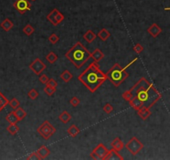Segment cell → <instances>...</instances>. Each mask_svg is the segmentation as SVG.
<instances>
[{
	"label": "cell",
	"instance_id": "obj_42",
	"mask_svg": "<svg viewBox=\"0 0 170 160\" xmlns=\"http://www.w3.org/2000/svg\"><path fill=\"white\" fill-rule=\"evenodd\" d=\"M32 1H35V0H32Z\"/></svg>",
	"mask_w": 170,
	"mask_h": 160
},
{
	"label": "cell",
	"instance_id": "obj_10",
	"mask_svg": "<svg viewBox=\"0 0 170 160\" xmlns=\"http://www.w3.org/2000/svg\"><path fill=\"white\" fill-rule=\"evenodd\" d=\"M162 28L158 25L157 24H152L151 26H149V28H148L147 32L150 34V36H152L153 38H157L161 33H162Z\"/></svg>",
	"mask_w": 170,
	"mask_h": 160
},
{
	"label": "cell",
	"instance_id": "obj_8",
	"mask_svg": "<svg viewBox=\"0 0 170 160\" xmlns=\"http://www.w3.org/2000/svg\"><path fill=\"white\" fill-rule=\"evenodd\" d=\"M29 68L36 75H39L46 69V66L40 58H38L34 61H32V63L29 65Z\"/></svg>",
	"mask_w": 170,
	"mask_h": 160
},
{
	"label": "cell",
	"instance_id": "obj_17",
	"mask_svg": "<svg viewBox=\"0 0 170 160\" xmlns=\"http://www.w3.org/2000/svg\"><path fill=\"white\" fill-rule=\"evenodd\" d=\"M37 152H38V154L39 155V157H40L41 159H44L47 158L50 155V153H51L50 150L46 148L45 145L41 146L37 150Z\"/></svg>",
	"mask_w": 170,
	"mask_h": 160
},
{
	"label": "cell",
	"instance_id": "obj_2",
	"mask_svg": "<svg viewBox=\"0 0 170 160\" xmlns=\"http://www.w3.org/2000/svg\"><path fill=\"white\" fill-rule=\"evenodd\" d=\"M106 79V73L101 71L96 62L91 63L78 76V80L91 93H95Z\"/></svg>",
	"mask_w": 170,
	"mask_h": 160
},
{
	"label": "cell",
	"instance_id": "obj_39",
	"mask_svg": "<svg viewBox=\"0 0 170 160\" xmlns=\"http://www.w3.org/2000/svg\"><path fill=\"white\" fill-rule=\"evenodd\" d=\"M47 85H49V86H52V87H54V88H56L57 87V82L54 79H49L48 80V82H47V83H46Z\"/></svg>",
	"mask_w": 170,
	"mask_h": 160
},
{
	"label": "cell",
	"instance_id": "obj_26",
	"mask_svg": "<svg viewBox=\"0 0 170 160\" xmlns=\"http://www.w3.org/2000/svg\"><path fill=\"white\" fill-rule=\"evenodd\" d=\"M16 116L17 117V119L19 120H22L25 117H26V115H27V113L25 112L24 110H23L22 108H17V110H16L15 112Z\"/></svg>",
	"mask_w": 170,
	"mask_h": 160
},
{
	"label": "cell",
	"instance_id": "obj_9",
	"mask_svg": "<svg viewBox=\"0 0 170 160\" xmlns=\"http://www.w3.org/2000/svg\"><path fill=\"white\" fill-rule=\"evenodd\" d=\"M14 7L20 14H23L31 9V3L28 0H17L14 3Z\"/></svg>",
	"mask_w": 170,
	"mask_h": 160
},
{
	"label": "cell",
	"instance_id": "obj_15",
	"mask_svg": "<svg viewBox=\"0 0 170 160\" xmlns=\"http://www.w3.org/2000/svg\"><path fill=\"white\" fill-rule=\"evenodd\" d=\"M104 57H105V54H103V52L100 48H95L91 53V58H93L94 62H96V63H99L100 61H101V59L104 58Z\"/></svg>",
	"mask_w": 170,
	"mask_h": 160
},
{
	"label": "cell",
	"instance_id": "obj_22",
	"mask_svg": "<svg viewBox=\"0 0 170 160\" xmlns=\"http://www.w3.org/2000/svg\"><path fill=\"white\" fill-rule=\"evenodd\" d=\"M60 78L62 79L65 83H69L71 80L72 79L73 75L71 74V73L68 70H65L64 72L62 73V74L60 75Z\"/></svg>",
	"mask_w": 170,
	"mask_h": 160
},
{
	"label": "cell",
	"instance_id": "obj_16",
	"mask_svg": "<svg viewBox=\"0 0 170 160\" xmlns=\"http://www.w3.org/2000/svg\"><path fill=\"white\" fill-rule=\"evenodd\" d=\"M97 37V34H95V33L93 32L92 30H87L86 32L83 34V39L88 43H91L92 42H94L95 39Z\"/></svg>",
	"mask_w": 170,
	"mask_h": 160
},
{
	"label": "cell",
	"instance_id": "obj_21",
	"mask_svg": "<svg viewBox=\"0 0 170 160\" xmlns=\"http://www.w3.org/2000/svg\"><path fill=\"white\" fill-rule=\"evenodd\" d=\"M59 119L60 121L63 123H69L70 120L71 119V115L69 113L67 112V111H63V112L59 115Z\"/></svg>",
	"mask_w": 170,
	"mask_h": 160
},
{
	"label": "cell",
	"instance_id": "obj_1",
	"mask_svg": "<svg viewBox=\"0 0 170 160\" xmlns=\"http://www.w3.org/2000/svg\"><path fill=\"white\" fill-rule=\"evenodd\" d=\"M134 96H136L143 102L144 106L152 108L158 101L162 98V94L157 90L155 85L145 78H141L130 89Z\"/></svg>",
	"mask_w": 170,
	"mask_h": 160
},
{
	"label": "cell",
	"instance_id": "obj_14",
	"mask_svg": "<svg viewBox=\"0 0 170 160\" xmlns=\"http://www.w3.org/2000/svg\"><path fill=\"white\" fill-rule=\"evenodd\" d=\"M130 107H132L134 110L138 111L141 107L144 106V104H143V102L139 99L138 97L134 96V98L130 101Z\"/></svg>",
	"mask_w": 170,
	"mask_h": 160
},
{
	"label": "cell",
	"instance_id": "obj_13",
	"mask_svg": "<svg viewBox=\"0 0 170 160\" xmlns=\"http://www.w3.org/2000/svg\"><path fill=\"white\" fill-rule=\"evenodd\" d=\"M137 113L142 119L145 120L151 115V111H150V108H148L145 106H143L137 111Z\"/></svg>",
	"mask_w": 170,
	"mask_h": 160
},
{
	"label": "cell",
	"instance_id": "obj_40",
	"mask_svg": "<svg viewBox=\"0 0 170 160\" xmlns=\"http://www.w3.org/2000/svg\"><path fill=\"white\" fill-rule=\"evenodd\" d=\"M19 102L16 99V98H13L11 102H10V105L13 107V108H18V106H19Z\"/></svg>",
	"mask_w": 170,
	"mask_h": 160
},
{
	"label": "cell",
	"instance_id": "obj_5",
	"mask_svg": "<svg viewBox=\"0 0 170 160\" xmlns=\"http://www.w3.org/2000/svg\"><path fill=\"white\" fill-rule=\"evenodd\" d=\"M56 128L52 124L50 123V122L48 120L44 121L37 129V132L46 140L49 139L52 136L56 133Z\"/></svg>",
	"mask_w": 170,
	"mask_h": 160
},
{
	"label": "cell",
	"instance_id": "obj_37",
	"mask_svg": "<svg viewBox=\"0 0 170 160\" xmlns=\"http://www.w3.org/2000/svg\"><path fill=\"white\" fill-rule=\"evenodd\" d=\"M64 18H65V17L64 15L62 14L61 12H58V14H56V22H57V24H61L62 21L64 20Z\"/></svg>",
	"mask_w": 170,
	"mask_h": 160
},
{
	"label": "cell",
	"instance_id": "obj_30",
	"mask_svg": "<svg viewBox=\"0 0 170 160\" xmlns=\"http://www.w3.org/2000/svg\"><path fill=\"white\" fill-rule=\"evenodd\" d=\"M28 97L31 98V99H32V100H35L38 97V91L35 89V88H32V89H31L29 92H28Z\"/></svg>",
	"mask_w": 170,
	"mask_h": 160
},
{
	"label": "cell",
	"instance_id": "obj_33",
	"mask_svg": "<svg viewBox=\"0 0 170 160\" xmlns=\"http://www.w3.org/2000/svg\"><path fill=\"white\" fill-rule=\"evenodd\" d=\"M134 51L137 54H140L143 51H144V47L140 44V43H136L134 46Z\"/></svg>",
	"mask_w": 170,
	"mask_h": 160
},
{
	"label": "cell",
	"instance_id": "obj_3",
	"mask_svg": "<svg viewBox=\"0 0 170 160\" xmlns=\"http://www.w3.org/2000/svg\"><path fill=\"white\" fill-rule=\"evenodd\" d=\"M65 57L79 69L91 58V53L81 42H77L66 53Z\"/></svg>",
	"mask_w": 170,
	"mask_h": 160
},
{
	"label": "cell",
	"instance_id": "obj_4",
	"mask_svg": "<svg viewBox=\"0 0 170 160\" xmlns=\"http://www.w3.org/2000/svg\"><path fill=\"white\" fill-rule=\"evenodd\" d=\"M136 60L137 58H134L130 63H129L124 68H122L119 64H115L106 73L107 79L110 80L115 87H119L129 77V73L126 72V68H128Z\"/></svg>",
	"mask_w": 170,
	"mask_h": 160
},
{
	"label": "cell",
	"instance_id": "obj_19",
	"mask_svg": "<svg viewBox=\"0 0 170 160\" xmlns=\"http://www.w3.org/2000/svg\"><path fill=\"white\" fill-rule=\"evenodd\" d=\"M67 132L69 134V136H71V138H76L80 134V128H78L77 125L72 124V125H71L69 128H67Z\"/></svg>",
	"mask_w": 170,
	"mask_h": 160
},
{
	"label": "cell",
	"instance_id": "obj_38",
	"mask_svg": "<svg viewBox=\"0 0 170 160\" xmlns=\"http://www.w3.org/2000/svg\"><path fill=\"white\" fill-rule=\"evenodd\" d=\"M48 77L46 76V74H42L40 77H39V81L42 83H43V84H46L47 83V82H48Z\"/></svg>",
	"mask_w": 170,
	"mask_h": 160
},
{
	"label": "cell",
	"instance_id": "obj_11",
	"mask_svg": "<svg viewBox=\"0 0 170 160\" xmlns=\"http://www.w3.org/2000/svg\"><path fill=\"white\" fill-rule=\"evenodd\" d=\"M124 158L119 153V151H116V149L111 148L109 150L108 154L106 155L105 160H123Z\"/></svg>",
	"mask_w": 170,
	"mask_h": 160
},
{
	"label": "cell",
	"instance_id": "obj_32",
	"mask_svg": "<svg viewBox=\"0 0 170 160\" xmlns=\"http://www.w3.org/2000/svg\"><path fill=\"white\" fill-rule=\"evenodd\" d=\"M8 131L10 132V134H15L16 133H17L18 132V130H19V128L16 125V123H11V125L8 127Z\"/></svg>",
	"mask_w": 170,
	"mask_h": 160
},
{
	"label": "cell",
	"instance_id": "obj_36",
	"mask_svg": "<svg viewBox=\"0 0 170 160\" xmlns=\"http://www.w3.org/2000/svg\"><path fill=\"white\" fill-rule=\"evenodd\" d=\"M28 159H36V160H39V159H40V157H39V155L38 154V152L37 151H35V152H32L28 157Z\"/></svg>",
	"mask_w": 170,
	"mask_h": 160
},
{
	"label": "cell",
	"instance_id": "obj_34",
	"mask_svg": "<svg viewBox=\"0 0 170 160\" xmlns=\"http://www.w3.org/2000/svg\"><path fill=\"white\" fill-rule=\"evenodd\" d=\"M103 110H104V112L105 113H110L114 110V108H113V106L111 104H106L103 107Z\"/></svg>",
	"mask_w": 170,
	"mask_h": 160
},
{
	"label": "cell",
	"instance_id": "obj_35",
	"mask_svg": "<svg viewBox=\"0 0 170 160\" xmlns=\"http://www.w3.org/2000/svg\"><path fill=\"white\" fill-rule=\"evenodd\" d=\"M81 103V101H80V99L77 98V97H73V98H71V100H70V104H71L73 107H77L78 105L80 104Z\"/></svg>",
	"mask_w": 170,
	"mask_h": 160
},
{
	"label": "cell",
	"instance_id": "obj_29",
	"mask_svg": "<svg viewBox=\"0 0 170 160\" xmlns=\"http://www.w3.org/2000/svg\"><path fill=\"white\" fill-rule=\"evenodd\" d=\"M2 26H3V28L5 30L8 31V30H10V29L13 28V23H12L9 19H6V20L3 23Z\"/></svg>",
	"mask_w": 170,
	"mask_h": 160
},
{
	"label": "cell",
	"instance_id": "obj_41",
	"mask_svg": "<svg viewBox=\"0 0 170 160\" xmlns=\"http://www.w3.org/2000/svg\"><path fill=\"white\" fill-rule=\"evenodd\" d=\"M164 10L168 11V10H170V8H164Z\"/></svg>",
	"mask_w": 170,
	"mask_h": 160
},
{
	"label": "cell",
	"instance_id": "obj_23",
	"mask_svg": "<svg viewBox=\"0 0 170 160\" xmlns=\"http://www.w3.org/2000/svg\"><path fill=\"white\" fill-rule=\"evenodd\" d=\"M46 61H48L49 64H53L57 61L58 57H57V55L55 54L54 52H50V53L46 56Z\"/></svg>",
	"mask_w": 170,
	"mask_h": 160
},
{
	"label": "cell",
	"instance_id": "obj_28",
	"mask_svg": "<svg viewBox=\"0 0 170 160\" xmlns=\"http://www.w3.org/2000/svg\"><path fill=\"white\" fill-rule=\"evenodd\" d=\"M48 41L50 42V43H52V45L56 44L58 41H59V37L56 34V33H52L48 37Z\"/></svg>",
	"mask_w": 170,
	"mask_h": 160
},
{
	"label": "cell",
	"instance_id": "obj_6",
	"mask_svg": "<svg viewBox=\"0 0 170 160\" xmlns=\"http://www.w3.org/2000/svg\"><path fill=\"white\" fill-rule=\"evenodd\" d=\"M125 148L132 155L135 156L144 148V144H142L136 137H133L131 139L125 144Z\"/></svg>",
	"mask_w": 170,
	"mask_h": 160
},
{
	"label": "cell",
	"instance_id": "obj_24",
	"mask_svg": "<svg viewBox=\"0 0 170 160\" xmlns=\"http://www.w3.org/2000/svg\"><path fill=\"white\" fill-rule=\"evenodd\" d=\"M56 88L49 86V85H47V84H46L45 88H43L44 93L46 94L47 96H52L55 93H56Z\"/></svg>",
	"mask_w": 170,
	"mask_h": 160
},
{
	"label": "cell",
	"instance_id": "obj_31",
	"mask_svg": "<svg viewBox=\"0 0 170 160\" xmlns=\"http://www.w3.org/2000/svg\"><path fill=\"white\" fill-rule=\"evenodd\" d=\"M7 119L11 123H16L17 121H19V119H17V117L16 116L15 113H12L7 117Z\"/></svg>",
	"mask_w": 170,
	"mask_h": 160
},
{
	"label": "cell",
	"instance_id": "obj_7",
	"mask_svg": "<svg viewBox=\"0 0 170 160\" xmlns=\"http://www.w3.org/2000/svg\"><path fill=\"white\" fill-rule=\"evenodd\" d=\"M109 149L103 144H99L91 153V157L93 159L105 160L108 154Z\"/></svg>",
	"mask_w": 170,
	"mask_h": 160
},
{
	"label": "cell",
	"instance_id": "obj_25",
	"mask_svg": "<svg viewBox=\"0 0 170 160\" xmlns=\"http://www.w3.org/2000/svg\"><path fill=\"white\" fill-rule=\"evenodd\" d=\"M34 31H35V28L32 26L31 24H28L23 28V33L28 36H31L34 33Z\"/></svg>",
	"mask_w": 170,
	"mask_h": 160
},
{
	"label": "cell",
	"instance_id": "obj_18",
	"mask_svg": "<svg viewBox=\"0 0 170 160\" xmlns=\"http://www.w3.org/2000/svg\"><path fill=\"white\" fill-rule=\"evenodd\" d=\"M58 12H59V11L57 10V8H53L52 11H51V12L49 13V14H47V16H46L47 20H48L51 24H52V25H54V26L58 25L56 20V14H58Z\"/></svg>",
	"mask_w": 170,
	"mask_h": 160
},
{
	"label": "cell",
	"instance_id": "obj_27",
	"mask_svg": "<svg viewBox=\"0 0 170 160\" xmlns=\"http://www.w3.org/2000/svg\"><path fill=\"white\" fill-rule=\"evenodd\" d=\"M122 98H123V99L125 100V101H130L132 98H134V94H133V93H132L130 90H128V91H125L123 93V94H122Z\"/></svg>",
	"mask_w": 170,
	"mask_h": 160
},
{
	"label": "cell",
	"instance_id": "obj_12",
	"mask_svg": "<svg viewBox=\"0 0 170 160\" xmlns=\"http://www.w3.org/2000/svg\"><path fill=\"white\" fill-rule=\"evenodd\" d=\"M110 146L112 148L116 149V151H121L124 148V144L123 141L120 138H116L111 143H110Z\"/></svg>",
	"mask_w": 170,
	"mask_h": 160
},
{
	"label": "cell",
	"instance_id": "obj_20",
	"mask_svg": "<svg viewBox=\"0 0 170 160\" xmlns=\"http://www.w3.org/2000/svg\"><path fill=\"white\" fill-rule=\"evenodd\" d=\"M97 37H99V39H101V41L105 42L110 37V33L109 32L106 28H102L101 31L98 33Z\"/></svg>",
	"mask_w": 170,
	"mask_h": 160
}]
</instances>
